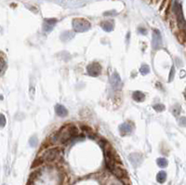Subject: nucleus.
Returning <instances> with one entry per match:
<instances>
[{"label":"nucleus","instance_id":"nucleus-1","mask_svg":"<svg viewBox=\"0 0 186 185\" xmlns=\"http://www.w3.org/2000/svg\"><path fill=\"white\" fill-rule=\"evenodd\" d=\"M78 135V129L75 126L67 125L63 126L55 136H53L54 142L59 143H66L73 138Z\"/></svg>","mask_w":186,"mask_h":185},{"label":"nucleus","instance_id":"nucleus-2","mask_svg":"<svg viewBox=\"0 0 186 185\" xmlns=\"http://www.w3.org/2000/svg\"><path fill=\"white\" fill-rule=\"evenodd\" d=\"M61 154V150L59 147H52L49 148V149L46 150L45 153L43 154L42 159L44 161L47 162H51L54 161L55 159L59 157V155Z\"/></svg>","mask_w":186,"mask_h":185},{"label":"nucleus","instance_id":"nucleus-3","mask_svg":"<svg viewBox=\"0 0 186 185\" xmlns=\"http://www.w3.org/2000/svg\"><path fill=\"white\" fill-rule=\"evenodd\" d=\"M89 23L83 19H75L74 21V28L76 32H85L89 29Z\"/></svg>","mask_w":186,"mask_h":185},{"label":"nucleus","instance_id":"nucleus-4","mask_svg":"<svg viewBox=\"0 0 186 185\" xmlns=\"http://www.w3.org/2000/svg\"><path fill=\"white\" fill-rule=\"evenodd\" d=\"M87 72L90 77H98L101 72V66L98 63H92L87 67Z\"/></svg>","mask_w":186,"mask_h":185},{"label":"nucleus","instance_id":"nucleus-5","mask_svg":"<svg viewBox=\"0 0 186 185\" xmlns=\"http://www.w3.org/2000/svg\"><path fill=\"white\" fill-rule=\"evenodd\" d=\"M133 130V126H132V124L129 122H126V123H123L122 125L119 126V131H120V134L123 136L125 135H127V134H130L132 132Z\"/></svg>","mask_w":186,"mask_h":185},{"label":"nucleus","instance_id":"nucleus-6","mask_svg":"<svg viewBox=\"0 0 186 185\" xmlns=\"http://www.w3.org/2000/svg\"><path fill=\"white\" fill-rule=\"evenodd\" d=\"M162 46V38L158 31H155L153 35V48L155 49H159Z\"/></svg>","mask_w":186,"mask_h":185},{"label":"nucleus","instance_id":"nucleus-7","mask_svg":"<svg viewBox=\"0 0 186 185\" xmlns=\"http://www.w3.org/2000/svg\"><path fill=\"white\" fill-rule=\"evenodd\" d=\"M110 82H111L112 87L115 89H117L121 87V79H120L118 74H116V73H115V74L111 77Z\"/></svg>","mask_w":186,"mask_h":185},{"label":"nucleus","instance_id":"nucleus-8","mask_svg":"<svg viewBox=\"0 0 186 185\" xmlns=\"http://www.w3.org/2000/svg\"><path fill=\"white\" fill-rule=\"evenodd\" d=\"M55 112H56V114L61 117H64L68 114L67 109L65 108L64 106H63V105H61V104H57L55 106Z\"/></svg>","mask_w":186,"mask_h":185},{"label":"nucleus","instance_id":"nucleus-9","mask_svg":"<svg viewBox=\"0 0 186 185\" xmlns=\"http://www.w3.org/2000/svg\"><path fill=\"white\" fill-rule=\"evenodd\" d=\"M112 172L115 174L116 177L120 178V179H122V178L125 177L127 174H126V170H124L122 168H120L119 166H115V168L112 169Z\"/></svg>","mask_w":186,"mask_h":185},{"label":"nucleus","instance_id":"nucleus-10","mask_svg":"<svg viewBox=\"0 0 186 185\" xmlns=\"http://www.w3.org/2000/svg\"><path fill=\"white\" fill-rule=\"evenodd\" d=\"M132 98L136 101H143L145 99V95L143 92L140 91V90H137V91H134L132 93Z\"/></svg>","mask_w":186,"mask_h":185},{"label":"nucleus","instance_id":"nucleus-11","mask_svg":"<svg viewBox=\"0 0 186 185\" xmlns=\"http://www.w3.org/2000/svg\"><path fill=\"white\" fill-rule=\"evenodd\" d=\"M167 180V173L165 171H160L158 172L157 176H156V180L159 183H164Z\"/></svg>","mask_w":186,"mask_h":185},{"label":"nucleus","instance_id":"nucleus-12","mask_svg":"<svg viewBox=\"0 0 186 185\" xmlns=\"http://www.w3.org/2000/svg\"><path fill=\"white\" fill-rule=\"evenodd\" d=\"M156 163H157L158 166H160V168H166V166H167V160L164 157L158 158L157 161H156Z\"/></svg>","mask_w":186,"mask_h":185},{"label":"nucleus","instance_id":"nucleus-13","mask_svg":"<svg viewBox=\"0 0 186 185\" xmlns=\"http://www.w3.org/2000/svg\"><path fill=\"white\" fill-rule=\"evenodd\" d=\"M140 72H141V75H145L149 74V72H150V68H149L148 65L143 64V66H141V67L140 68Z\"/></svg>","mask_w":186,"mask_h":185},{"label":"nucleus","instance_id":"nucleus-14","mask_svg":"<svg viewBox=\"0 0 186 185\" xmlns=\"http://www.w3.org/2000/svg\"><path fill=\"white\" fill-rule=\"evenodd\" d=\"M7 68L6 61L5 60H0V75H2L5 73V70Z\"/></svg>","mask_w":186,"mask_h":185},{"label":"nucleus","instance_id":"nucleus-15","mask_svg":"<svg viewBox=\"0 0 186 185\" xmlns=\"http://www.w3.org/2000/svg\"><path fill=\"white\" fill-rule=\"evenodd\" d=\"M101 27H103L106 32H110V31L113 30V25L110 23H101Z\"/></svg>","mask_w":186,"mask_h":185},{"label":"nucleus","instance_id":"nucleus-16","mask_svg":"<svg viewBox=\"0 0 186 185\" xmlns=\"http://www.w3.org/2000/svg\"><path fill=\"white\" fill-rule=\"evenodd\" d=\"M37 138H36L35 136L34 137H32L30 140H29V143H30V146L32 147H35L36 146V144H37Z\"/></svg>","mask_w":186,"mask_h":185},{"label":"nucleus","instance_id":"nucleus-17","mask_svg":"<svg viewBox=\"0 0 186 185\" xmlns=\"http://www.w3.org/2000/svg\"><path fill=\"white\" fill-rule=\"evenodd\" d=\"M154 109L156 111V112H163L164 110H165V106H164L163 104H155L154 105Z\"/></svg>","mask_w":186,"mask_h":185},{"label":"nucleus","instance_id":"nucleus-18","mask_svg":"<svg viewBox=\"0 0 186 185\" xmlns=\"http://www.w3.org/2000/svg\"><path fill=\"white\" fill-rule=\"evenodd\" d=\"M6 123H7V119L5 117L4 114H0V128H3V126H6Z\"/></svg>","mask_w":186,"mask_h":185},{"label":"nucleus","instance_id":"nucleus-19","mask_svg":"<svg viewBox=\"0 0 186 185\" xmlns=\"http://www.w3.org/2000/svg\"><path fill=\"white\" fill-rule=\"evenodd\" d=\"M172 112H173V114H174L175 115H177V114H180V112H181V107H180V105H175V106L173 107Z\"/></svg>","mask_w":186,"mask_h":185},{"label":"nucleus","instance_id":"nucleus-20","mask_svg":"<svg viewBox=\"0 0 186 185\" xmlns=\"http://www.w3.org/2000/svg\"><path fill=\"white\" fill-rule=\"evenodd\" d=\"M174 75H175V68H174V66H172V68H171V70H170V73H169V82L173 80Z\"/></svg>","mask_w":186,"mask_h":185},{"label":"nucleus","instance_id":"nucleus-21","mask_svg":"<svg viewBox=\"0 0 186 185\" xmlns=\"http://www.w3.org/2000/svg\"><path fill=\"white\" fill-rule=\"evenodd\" d=\"M179 124L181 126H186V117H181L179 120Z\"/></svg>","mask_w":186,"mask_h":185},{"label":"nucleus","instance_id":"nucleus-22","mask_svg":"<svg viewBox=\"0 0 186 185\" xmlns=\"http://www.w3.org/2000/svg\"><path fill=\"white\" fill-rule=\"evenodd\" d=\"M185 97H186V89H185Z\"/></svg>","mask_w":186,"mask_h":185},{"label":"nucleus","instance_id":"nucleus-23","mask_svg":"<svg viewBox=\"0 0 186 185\" xmlns=\"http://www.w3.org/2000/svg\"><path fill=\"white\" fill-rule=\"evenodd\" d=\"M4 185H6V184H4Z\"/></svg>","mask_w":186,"mask_h":185}]
</instances>
